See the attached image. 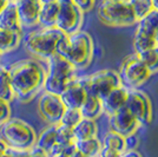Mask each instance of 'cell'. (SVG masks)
<instances>
[{"mask_svg":"<svg viewBox=\"0 0 158 157\" xmlns=\"http://www.w3.org/2000/svg\"><path fill=\"white\" fill-rule=\"evenodd\" d=\"M14 98L25 104L44 91L46 67L35 58L20 59L8 67Z\"/></svg>","mask_w":158,"mask_h":157,"instance_id":"cell-1","label":"cell"},{"mask_svg":"<svg viewBox=\"0 0 158 157\" xmlns=\"http://www.w3.org/2000/svg\"><path fill=\"white\" fill-rule=\"evenodd\" d=\"M94 44L90 33L78 31L60 40L57 47V54L70 62L77 70L89 67L93 58Z\"/></svg>","mask_w":158,"mask_h":157,"instance_id":"cell-2","label":"cell"},{"mask_svg":"<svg viewBox=\"0 0 158 157\" xmlns=\"http://www.w3.org/2000/svg\"><path fill=\"white\" fill-rule=\"evenodd\" d=\"M77 71L70 62L56 53L46 60L44 91L60 96L77 79Z\"/></svg>","mask_w":158,"mask_h":157,"instance_id":"cell-3","label":"cell"},{"mask_svg":"<svg viewBox=\"0 0 158 157\" xmlns=\"http://www.w3.org/2000/svg\"><path fill=\"white\" fill-rule=\"evenodd\" d=\"M66 34L57 27H41L33 31L24 40V47L33 58L46 62L57 53L60 40Z\"/></svg>","mask_w":158,"mask_h":157,"instance_id":"cell-4","label":"cell"},{"mask_svg":"<svg viewBox=\"0 0 158 157\" xmlns=\"http://www.w3.org/2000/svg\"><path fill=\"white\" fill-rule=\"evenodd\" d=\"M37 137L38 135L32 125L20 118H10L0 126V138L13 150H32L37 143Z\"/></svg>","mask_w":158,"mask_h":157,"instance_id":"cell-5","label":"cell"},{"mask_svg":"<svg viewBox=\"0 0 158 157\" xmlns=\"http://www.w3.org/2000/svg\"><path fill=\"white\" fill-rule=\"evenodd\" d=\"M98 18L107 26L125 27L137 24L130 4L126 1L102 0L98 6Z\"/></svg>","mask_w":158,"mask_h":157,"instance_id":"cell-6","label":"cell"},{"mask_svg":"<svg viewBox=\"0 0 158 157\" xmlns=\"http://www.w3.org/2000/svg\"><path fill=\"white\" fill-rule=\"evenodd\" d=\"M118 74L122 85L126 89H138L144 85L152 76L136 53L123 60Z\"/></svg>","mask_w":158,"mask_h":157,"instance_id":"cell-7","label":"cell"},{"mask_svg":"<svg viewBox=\"0 0 158 157\" xmlns=\"http://www.w3.org/2000/svg\"><path fill=\"white\" fill-rule=\"evenodd\" d=\"M136 25L137 28L135 31V37H133V49L136 54L157 46L155 39V34L158 30L157 11L152 10L144 18L139 19Z\"/></svg>","mask_w":158,"mask_h":157,"instance_id":"cell-8","label":"cell"},{"mask_svg":"<svg viewBox=\"0 0 158 157\" xmlns=\"http://www.w3.org/2000/svg\"><path fill=\"white\" fill-rule=\"evenodd\" d=\"M58 15L56 27L70 36L78 32L84 21V13L72 0H58Z\"/></svg>","mask_w":158,"mask_h":157,"instance_id":"cell-9","label":"cell"},{"mask_svg":"<svg viewBox=\"0 0 158 157\" xmlns=\"http://www.w3.org/2000/svg\"><path fill=\"white\" fill-rule=\"evenodd\" d=\"M122 86L119 74L114 70H99L87 76V92L98 97L102 100L114 89Z\"/></svg>","mask_w":158,"mask_h":157,"instance_id":"cell-10","label":"cell"},{"mask_svg":"<svg viewBox=\"0 0 158 157\" xmlns=\"http://www.w3.org/2000/svg\"><path fill=\"white\" fill-rule=\"evenodd\" d=\"M125 108L136 117L140 125L150 124L153 119V106L151 99L139 89H129Z\"/></svg>","mask_w":158,"mask_h":157,"instance_id":"cell-11","label":"cell"},{"mask_svg":"<svg viewBox=\"0 0 158 157\" xmlns=\"http://www.w3.org/2000/svg\"><path fill=\"white\" fill-rule=\"evenodd\" d=\"M37 109H38L39 116L46 123L51 125H57L59 124L60 118L66 108L60 96L44 91L38 99Z\"/></svg>","mask_w":158,"mask_h":157,"instance_id":"cell-12","label":"cell"},{"mask_svg":"<svg viewBox=\"0 0 158 157\" xmlns=\"http://www.w3.org/2000/svg\"><path fill=\"white\" fill-rule=\"evenodd\" d=\"M107 117H109L110 130L114 131L124 137L127 135H131V134H136L140 126L136 117L125 106Z\"/></svg>","mask_w":158,"mask_h":157,"instance_id":"cell-13","label":"cell"},{"mask_svg":"<svg viewBox=\"0 0 158 157\" xmlns=\"http://www.w3.org/2000/svg\"><path fill=\"white\" fill-rule=\"evenodd\" d=\"M87 76H78L77 79L65 91L60 95V98L69 109H80L87 96Z\"/></svg>","mask_w":158,"mask_h":157,"instance_id":"cell-14","label":"cell"},{"mask_svg":"<svg viewBox=\"0 0 158 157\" xmlns=\"http://www.w3.org/2000/svg\"><path fill=\"white\" fill-rule=\"evenodd\" d=\"M15 6L23 28H31L38 25V17L41 6L39 0H17Z\"/></svg>","mask_w":158,"mask_h":157,"instance_id":"cell-15","label":"cell"},{"mask_svg":"<svg viewBox=\"0 0 158 157\" xmlns=\"http://www.w3.org/2000/svg\"><path fill=\"white\" fill-rule=\"evenodd\" d=\"M127 91L129 89H126L125 86H119L117 89L112 90L105 98L103 99V108L104 112L107 116H110L116 111L120 110L122 108L125 106L126 98H127Z\"/></svg>","mask_w":158,"mask_h":157,"instance_id":"cell-16","label":"cell"},{"mask_svg":"<svg viewBox=\"0 0 158 157\" xmlns=\"http://www.w3.org/2000/svg\"><path fill=\"white\" fill-rule=\"evenodd\" d=\"M0 28L14 32H23V27L20 25L19 17L17 12L15 1L13 0H10V2L0 12Z\"/></svg>","mask_w":158,"mask_h":157,"instance_id":"cell-17","label":"cell"},{"mask_svg":"<svg viewBox=\"0 0 158 157\" xmlns=\"http://www.w3.org/2000/svg\"><path fill=\"white\" fill-rule=\"evenodd\" d=\"M79 110H80L83 118L96 121L102 116V113H104L103 100L96 96H93L92 93L87 92V96H86L85 100Z\"/></svg>","mask_w":158,"mask_h":157,"instance_id":"cell-18","label":"cell"},{"mask_svg":"<svg viewBox=\"0 0 158 157\" xmlns=\"http://www.w3.org/2000/svg\"><path fill=\"white\" fill-rule=\"evenodd\" d=\"M21 32H14L0 28V57L17 50L21 44Z\"/></svg>","mask_w":158,"mask_h":157,"instance_id":"cell-19","label":"cell"},{"mask_svg":"<svg viewBox=\"0 0 158 157\" xmlns=\"http://www.w3.org/2000/svg\"><path fill=\"white\" fill-rule=\"evenodd\" d=\"M74 141H81L87 138L98 137V125L96 121L81 118L79 123L72 129Z\"/></svg>","mask_w":158,"mask_h":157,"instance_id":"cell-20","label":"cell"},{"mask_svg":"<svg viewBox=\"0 0 158 157\" xmlns=\"http://www.w3.org/2000/svg\"><path fill=\"white\" fill-rule=\"evenodd\" d=\"M56 144H57V125L50 124L38 135L35 148L48 155Z\"/></svg>","mask_w":158,"mask_h":157,"instance_id":"cell-21","label":"cell"},{"mask_svg":"<svg viewBox=\"0 0 158 157\" xmlns=\"http://www.w3.org/2000/svg\"><path fill=\"white\" fill-rule=\"evenodd\" d=\"M58 15V4H43L40 6L39 17H38V25L40 27H54Z\"/></svg>","mask_w":158,"mask_h":157,"instance_id":"cell-22","label":"cell"},{"mask_svg":"<svg viewBox=\"0 0 158 157\" xmlns=\"http://www.w3.org/2000/svg\"><path fill=\"white\" fill-rule=\"evenodd\" d=\"M74 145H76V149L79 152H81L85 157H98L99 152L103 148V144L98 137L76 141Z\"/></svg>","mask_w":158,"mask_h":157,"instance_id":"cell-23","label":"cell"},{"mask_svg":"<svg viewBox=\"0 0 158 157\" xmlns=\"http://www.w3.org/2000/svg\"><path fill=\"white\" fill-rule=\"evenodd\" d=\"M0 99L12 103L14 99V93L10 80L8 67L0 64Z\"/></svg>","mask_w":158,"mask_h":157,"instance_id":"cell-24","label":"cell"},{"mask_svg":"<svg viewBox=\"0 0 158 157\" xmlns=\"http://www.w3.org/2000/svg\"><path fill=\"white\" fill-rule=\"evenodd\" d=\"M102 144H103V146L110 148V149H113V150H117L119 152H123V151L126 150L125 137L112 130H109L104 135Z\"/></svg>","mask_w":158,"mask_h":157,"instance_id":"cell-25","label":"cell"},{"mask_svg":"<svg viewBox=\"0 0 158 157\" xmlns=\"http://www.w3.org/2000/svg\"><path fill=\"white\" fill-rule=\"evenodd\" d=\"M137 56L142 60V63L148 67L151 74L158 73V46L143 51Z\"/></svg>","mask_w":158,"mask_h":157,"instance_id":"cell-26","label":"cell"},{"mask_svg":"<svg viewBox=\"0 0 158 157\" xmlns=\"http://www.w3.org/2000/svg\"><path fill=\"white\" fill-rule=\"evenodd\" d=\"M127 2L130 4L137 21L144 18L146 14H149L153 10L151 0H127Z\"/></svg>","mask_w":158,"mask_h":157,"instance_id":"cell-27","label":"cell"},{"mask_svg":"<svg viewBox=\"0 0 158 157\" xmlns=\"http://www.w3.org/2000/svg\"><path fill=\"white\" fill-rule=\"evenodd\" d=\"M83 118L81 113H80V110L79 109H69L66 108L63 116L60 118L59 124L65 125L67 128H71L73 129L76 125L79 123V121Z\"/></svg>","mask_w":158,"mask_h":157,"instance_id":"cell-28","label":"cell"},{"mask_svg":"<svg viewBox=\"0 0 158 157\" xmlns=\"http://www.w3.org/2000/svg\"><path fill=\"white\" fill-rule=\"evenodd\" d=\"M74 137H73V131L71 128H67L65 125L57 124V144L60 145H71L74 144Z\"/></svg>","mask_w":158,"mask_h":157,"instance_id":"cell-29","label":"cell"},{"mask_svg":"<svg viewBox=\"0 0 158 157\" xmlns=\"http://www.w3.org/2000/svg\"><path fill=\"white\" fill-rule=\"evenodd\" d=\"M11 115H12L11 103L0 99V126L11 118Z\"/></svg>","mask_w":158,"mask_h":157,"instance_id":"cell-30","label":"cell"},{"mask_svg":"<svg viewBox=\"0 0 158 157\" xmlns=\"http://www.w3.org/2000/svg\"><path fill=\"white\" fill-rule=\"evenodd\" d=\"M72 1L81 10L83 13L92 11V8L96 5V0H72Z\"/></svg>","mask_w":158,"mask_h":157,"instance_id":"cell-31","label":"cell"},{"mask_svg":"<svg viewBox=\"0 0 158 157\" xmlns=\"http://www.w3.org/2000/svg\"><path fill=\"white\" fill-rule=\"evenodd\" d=\"M125 144L126 149H137L139 144V138L136 134H131L125 136Z\"/></svg>","mask_w":158,"mask_h":157,"instance_id":"cell-32","label":"cell"},{"mask_svg":"<svg viewBox=\"0 0 158 157\" xmlns=\"http://www.w3.org/2000/svg\"><path fill=\"white\" fill-rule=\"evenodd\" d=\"M98 157H122V152L110 149V148H106V146H103L100 152H99Z\"/></svg>","mask_w":158,"mask_h":157,"instance_id":"cell-33","label":"cell"},{"mask_svg":"<svg viewBox=\"0 0 158 157\" xmlns=\"http://www.w3.org/2000/svg\"><path fill=\"white\" fill-rule=\"evenodd\" d=\"M10 149L11 148L0 138V157H10Z\"/></svg>","mask_w":158,"mask_h":157,"instance_id":"cell-34","label":"cell"},{"mask_svg":"<svg viewBox=\"0 0 158 157\" xmlns=\"http://www.w3.org/2000/svg\"><path fill=\"white\" fill-rule=\"evenodd\" d=\"M122 157H143L142 154L137 151V149H126L122 152Z\"/></svg>","mask_w":158,"mask_h":157,"instance_id":"cell-35","label":"cell"},{"mask_svg":"<svg viewBox=\"0 0 158 157\" xmlns=\"http://www.w3.org/2000/svg\"><path fill=\"white\" fill-rule=\"evenodd\" d=\"M28 157H48V155L34 146L32 150L28 151Z\"/></svg>","mask_w":158,"mask_h":157,"instance_id":"cell-36","label":"cell"},{"mask_svg":"<svg viewBox=\"0 0 158 157\" xmlns=\"http://www.w3.org/2000/svg\"><path fill=\"white\" fill-rule=\"evenodd\" d=\"M10 157H28V151H18L10 149Z\"/></svg>","mask_w":158,"mask_h":157,"instance_id":"cell-37","label":"cell"},{"mask_svg":"<svg viewBox=\"0 0 158 157\" xmlns=\"http://www.w3.org/2000/svg\"><path fill=\"white\" fill-rule=\"evenodd\" d=\"M8 2H10V0H0V12L2 11V8L6 6Z\"/></svg>","mask_w":158,"mask_h":157,"instance_id":"cell-38","label":"cell"},{"mask_svg":"<svg viewBox=\"0 0 158 157\" xmlns=\"http://www.w3.org/2000/svg\"><path fill=\"white\" fill-rule=\"evenodd\" d=\"M70 157H85V156H84L81 152H79V151L76 149V151H74V152H73V154Z\"/></svg>","mask_w":158,"mask_h":157,"instance_id":"cell-39","label":"cell"},{"mask_svg":"<svg viewBox=\"0 0 158 157\" xmlns=\"http://www.w3.org/2000/svg\"><path fill=\"white\" fill-rule=\"evenodd\" d=\"M151 2H152V7H153V10L158 12V0H151Z\"/></svg>","mask_w":158,"mask_h":157,"instance_id":"cell-40","label":"cell"},{"mask_svg":"<svg viewBox=\"0 0 158 157\" xmlns=\"http://www.w3.org/2000/svg\"><path fill=\"white\" fill-rule=\"evenodd\" d=\"M58 0H39V2L43 5V4H51V2H57Z\"/></svg>","mask_w":158,"mask_h":157,"instance_id":"cell-41","label":"cell"},{"mask_svg":"<svg viewBox=\"0 0 158 157\" xmlns=\"http://www.w3.org/2000/svg\"><path fill=\"white\" fill-rule=\"evenodd\" d=\"M155 39H156V44H157V46H158V30H157V32H156V34H155Z\"/></svg>","mask_w":158,"mask_h":157,"instance_id":"cell-42","label":"cell"},{"mask_svg":"<svg viewBox=\"0 0 158 157\" xmlns=\"http://www.w3.org/2000/svg\"><path fill=\"white\" fill-rule=\"evenodd\" d=\"M112 1H118L119 2V1H126V0H112Z\"/></svg>","mask_w":158,"mask_h":157,"instance_id":"cell-43","label":"cell"},{"mask_svg":"<svg viewBox=\"0 0 158 157\" xmlns=\"http://www.w3.org/2000/svg\"><path fill=\"white\" fill-rule=\"evenodd\" d=\"M13 1H17V0H13Z\"/></svg>","mask_w":158,"mask_h":157,"instance_id":"cell-44","label":"cell"}]
</instances>
